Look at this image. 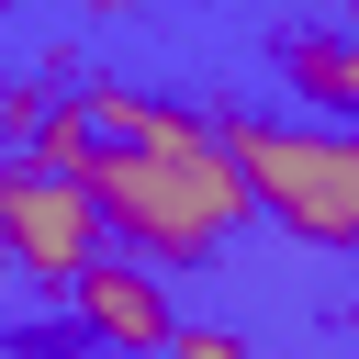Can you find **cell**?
Segmentation results:
<instances>
[{"label": "cell", "instance_id": "cell-1", "mask_svg": "<svg viewBox=\"0 0 359 359\" xmlns=\"http://www.w3.org/2000/svg\"><path fill=\"white\" fill-rule=\"evenodd\" d=\"M67 180H90L101 236H123L157 280H168V269H191V258H213V247L258 213V202H247V180L224 168V135H213V146H191V157H146V146H101V135H90V157H79Z\"/></svg>", "mask_w": 359, "mask_h": 359}, {"label": "cell", "instance_id": "cell-2", "mask_svg": "<svg viewBox=\"0 0 359 359\" xmlns=\"http://www.w3.org/2000/svg\"><path fill=\"white\" fill-rule=\"evenodd\" d=\"M224 135V168L247 180V202H269L292 236L314 247H359V135L337 123H213Z\"/></svg>", "mask_w": 359, "mask_h": 359}, {"label": "cell", "instance_id": "cell-3", "mask_svg": "<svg viewBox=\"0 0 359 359\" xmlns=\"http://www.w3.org/2000/svg\"><path fill=\"white\" fill-rule=\"evenodd\" d=\"M0 258L67 292V280L101 258L90 180H67V168H56V157H34V146H11V157H0Z\"/></svg>", "mask_w": 359, "mask_h": 359}, {"label": "cell", "instance_id": "cell-4", "mask_svg": "<svg viewBox=\"0 0 359 359\" xmlns=\"http://www.w3.org/2000/svg\"><path fill=\"white\" fill-rule=\"evenodd\" d=\"M67 303H79L90 348H112V359H168V337H180V303L146 258H90L67 280Z\"/></svg>", "mask_w": 359, "mask_h": 359}, {"label": "cell", "instance_id": "cell-5", "mask_svg": "<svg viewBox=\"0 0 359 359\" xmlns=\"http://www.w3.org/2000/svg\"><path fill=\"white\" fill-rule=\"evenodd\" d=\"M280 79H292L337 135H359V34H292V45H280Z\"/></svg>", "mask_w": 359, "mask_h": 359}, {"label": "cell", "instance_id": "cell-6", "mask_svg": "<svg viewBox=\"0 0 359 359\" xmlns=\"http://www.w3.org/2000/svg\"><path fill=\"white\" fill-rule=\"evenodd\" d=\"M168 359H247V348H236L224 325H180V337H168Z\"/></svg>", "mask_w": 359, "mask_h": 359}, {"label": "cell", "instance_id": "cell-7", "mask_svg": "<svg viewBox=\"0 0 359 359\" xmlns=\"http://www.w3.org/2000/svg\"><path fill=\"white\" fill-rule=\"evenodd\" d=\"M0 292H11V258H0Z\"/></svg>", "mask_w": 359, "mask_h": 359}]
</instances>
